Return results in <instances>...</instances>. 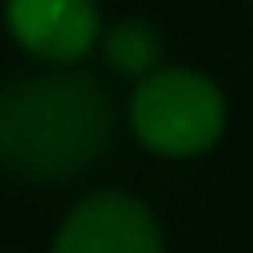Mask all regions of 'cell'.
Returning <instances> with one entry per match:
<instances>
[{
    "mask_svg": "<svg viewBox=\"0 0 253 253\" xmlns=\"http://www.w3.org/2000/svg\"><path fill=\"white\" fill-rule=\"evenodd\" d=\"M0 253H18V249H0Z\"/></svg>",
    "mask_w": 253,
    "mask_h": 253,
    "instance_id": "8992f818",
    "label": "cell"
},
{
    "mask_svg": "<svg viewBox=\"0 0 253 253\" xmlns=\"http://www.w3.org/2000/svg\"><path fill=\"white\" fill-rule=\"evenodd\" d=\"M44 253H169L156 209L125 187H93L58 218Z\"/></svg>",
    "mask_w": 253,
    "mask_h": 253,
    "instance_id": "3957f363",
    "label": "cell"
},
{
    "mask_svg": "<svg viewBox=\"0 0 253 253\" xmlns=\"http://www.w3.org/2000/svg\"><path fill=\"white\" fill-rule=\"evenodd\" d=\"M116 98L84 67H40L0 84V173L27 187H62L89 173L116 142Z\"/></svg>",
    "mask_w": 253,
    "mask_h": 253,
    "instance_id": "6da1fadb",
    "label": "cell"
},
{
    "mask_svg": "<svg viewBox=\"0 0 253 253\" xmlns=\"http://www.w3.org/2000/svg\"><path fill=\"white\" fill-rule=\"evenodd\" d=\"M98 58L107 62L111 76L138 84L142 76H151L156 67H165V36H160V27L147 13H125V18L107 22Z\"/></svg>",
    "mask_w": 253,
    "mask_h": 253,
    "instance_id": "5b68a950",
    "label": "cell"
},
{
    "mask_svg": "<svg viewBox=\"0 0 253 253\" xmlns=\"http://www.w3.org/2000/svg\"><path fill=\"white\" fill-rule=\"evenodd\" d=\"M245 4H249V9H253V0H245Z\"/></svg>",
    "mask_w": 253,
    "mask_h": 253,
    "instance_id": "52a82bcc",
    "label": "cell"
},
{
    "mask_svg": "<svg viewBox=\"0 0 253 253\" xmlns=\"http://www.w3.org/2000/svg\"><path fill=\"white\" fill-rule=\"evenodd\" d=\"M125 120L133 142L156 160H200L231 125L227 89L187 62H165L129 89Z\"/></svg>",
    "mask_w": 253,
    "mask_h": 253,
    "instance_id": "7a4b0ae2",
    "label": "cell"
},
{
    "mask_svg": "<svg viewBox=\"0 0 253 253\" xmlns=\"http://www.w3.org/2000/svg\"><path fill=\"white\" fill-rule=\"evenodd\" d=\"M9 44L36 67H84L107 31L98 0H0Z\"/></svg>",
    "mask_w": 253,
    "mask_h": 253,
    "instance_id": "277c9868",
    "label": "cell"
}]
</instances>
